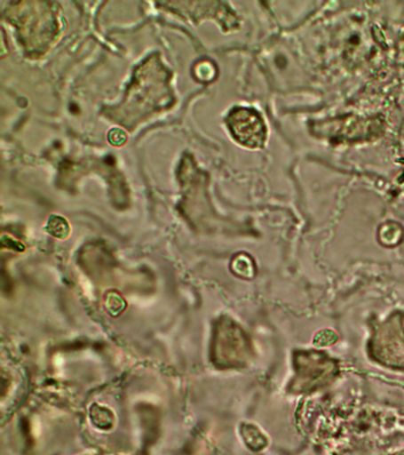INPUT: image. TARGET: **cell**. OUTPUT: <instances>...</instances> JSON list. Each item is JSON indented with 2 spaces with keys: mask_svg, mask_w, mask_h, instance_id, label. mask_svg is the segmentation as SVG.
<instances>
[{
  "mask_svg": "<svg viewBox=\"0 0 404 455\" xmlns=\"http://www.w3.org/2000/svg\"><path fill=\"white\" fill-rule=\"evenodd\" d=\"M197 69L200 73H197V77L203 81H210L215 77L216 70L215 67L210 62H202L198 64Z\"/></svg>",
  "mask_w": 404,
  "mask_h": 455,
  "instance_id": "obj_2",
  "label": "cell"
},
{
  "mask_svg": "<svg viewBox=\"0 0 404 455\" xmlns=\"http://www.w3.org/2000/svg\"><path fill=\"white\" fill-rule=\"evenodd\" d=\"M228 126L236 140L250 148H257L265 140L264 123L254 110L234 109L228 117Z\"/></svg>",
  "mask_w": 404,
  "mask_h": 455,
  "instance_id": "obj_1",
  "label": "cell"
},
{
  "mask_svg": "<svg viewBox=\"0 0 404 455\" xmlns=\"http://www.w3.org/2000/svg\"><path fill=\"white\" fill-rule=\"evenodd\" d=\"M108 140L112 145L118 146L119 148V146L126 144L127 135L125 132L120 130V128H115V130L109 132Z\"/></svg>",
  "mask_w": 404,
  "mask_h": 455,
  "instance_id": "obj_3",
  "label": "cell"
}]
</instances>
